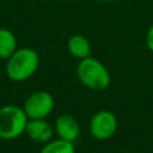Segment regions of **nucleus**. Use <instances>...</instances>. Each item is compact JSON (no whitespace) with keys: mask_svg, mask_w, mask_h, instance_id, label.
Returning a JSON list of instances; mask_svg holds the SVG:
<instances>
[{"mask_svg":"<svg viewBox=\"0 0 153 153\" xmlns=\"http://www.w3.org/2000/svg\"><path fill=\"white\" fill-rule=\"evenodd\" d=\"M39 56L32 48H19L7 60L5 71L12 81H25L38 69Z\"/></svg>","mask_w":153,"mask_h":153,"instance_id":"obj_1","label":"nucleus"},{"mask_svg":"<svg viewBox=\"0 0 153 153\" xmlns=\"http://www.w3.org/2000/svg\"><path fill=\"white\" fill-rule=\"evenodd\" d=\"M75 73L79 81L92 91H103L111 82V75L105 65L92 56L79 60Z\"/></svg>","mask_w":153,"mask_h":153,"instance_id":"obj_2","label":"nucleus"},{"mask_svg":"<svg viewBox=\"0 0 153 153\" xmlns=\"http://www.w3.org/2000/svg\"><path fill=\"white\" fill-rule=\"evenodd\" d=\"M29 118L18 105H4L0 108V139L14 140L25 133Z\"/></svg>","mask_w":153,"mask_h":153,"instance_id":"obj_3","label":"nucleus"},{"mask_svg":"<svg viewBox=\"0 0 153 153\" xmlns=\"http://www.w3.org/2000/svg\"><path fill=\"white\" fill-rule=\"evenodd\" d=\"M55 100L51 93L48 91H35L26 97L23 104V109L29 120L47 118L54 110Z\"/></svg>","mask_w":153,"mask_h":153,"instance_id":"obj_4","label":"nucleus"},{"mask_svg":"<svg viewBox=\"0 0 153 153\" xmlns=\"http://www.w3.org/2000/svg\"><path fill=\"white\" fill-rule=\"evenodd\" d=\"M88 130L92 137L98 141L109 140L117 130V117L110 110H99L91 117Z\"/></svg>","mask_w":153,"mask_h":153,"instance_id":"obj_5","label":"nucleus"},{"mask_svg":"<svg viewBox=\"0 0 153 153\" xmlns=\"http://www.w3.org/2000/svg\"><path fill=\"white\" fill-rule=\"evenodd\" d=\"M54 131L59 139L75 142L80 135V126L71 114H61L54 122Z\"/></svg>","mask_w":153,"mask_h":153,"instance_id":"obj_6","label":"nucleus"},{"mask_svg":"<svg viewBox=\"0 0 153 153\" xmlns=\"http://www.w3.org/2000/svg\"><path fill=\"white\" fill-rule=\"evenodd\" d=\"M25 134L32 141L44 145L53 139L55 131H54V126H51L45 118H41V120H29L25 127Z\"/></svg>","mask_w":153,"mask_h":153,"instance_id":"obj_7","label":"nucleus"},{"mask_svg":"<svg viewBox=\"0 0 153 153\" xmlns=\"http://www.w3.org/2000/svg\"><path fill=\"white\" fill-rule=\"evenodd\" d=\"M67 50L73 57L82 60L91 56V43L84 35L74 33L67 41Z\"/></svg>","mask_w":153,"mask_h":153,"instance_id":"obj_8","label":"nucleus"},{"mask_svg":"<svg viewBox=\"0 0 153 153\" xmlns=\"http://www.w3.org/2000/svg\"><path fill=\"white\" fill-rule=\"evenodd\" d=\"M17 49V38L14 33L10 29L0 27V59L7 60Z\"/></svg>","mask_w":153,"mask_h":153,"instance_id":"obj_9","label":"nucleus"},{"mask_svg":"<svg viewBox=\"0 0 153 153\" xmlns=\"http://www.w3.org/2000/svg\"><path fill=\"white\" fill-rule=\"evenodd\" d=\"M39 153H75L74 142H69L62 139H51L44 143Z\"/></svg>","mask_w":153,"mask_h":153,"instance_id":"obj_10","label":"nucleus"},{"mask_svg":"<svg viewBox=\"0 0 153 153\" xmlns=\"http://www.w3.org/2000/svg\"><path fill=\"white\" fill-rule=\"evenodd\" d=\"M145 41H146V47H147V49H148L151 53H153V24L148 27V30H147V32H146V38H145Z\"/></svg>","mask_w":153,"mask_h":153,"instance_id":"obj_11","label":"nucleus"},{"mask_svg":"<svg viewBox=\"0 0 153 153\" xmlns=\"http://www.w3.org/2000/svg\"><path fill=\"white\" fill-rule=\"evenodd\" d=\"M97 1H100V2H110L112 0H97Z\"/></svg>","mask_w":153,"mask_h":153,"instance_id":"obj_12","label":"nucleus"}]
</instances>
